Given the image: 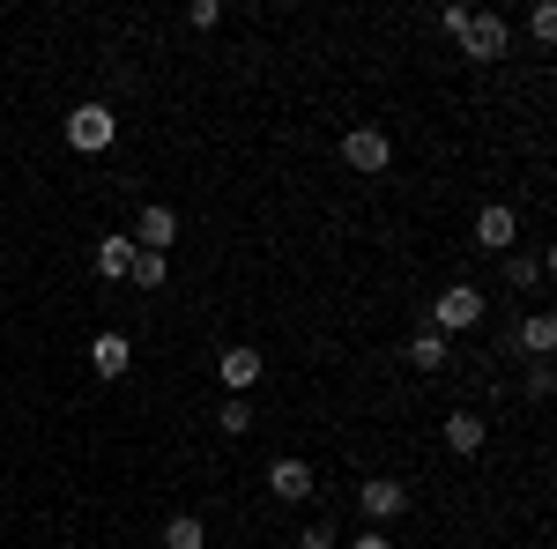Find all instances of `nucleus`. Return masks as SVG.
Here are the masks:
<instances>
[{"label":"nucleus","mask_w":557,"mask_h":549,"mask_svg":"<svg viewBox=\"0 0 557 549\" xmlns=\"http://www.w3.org/2000/svg\"><path fill=\"white\" fill-rule=\"evenodd\" d=\"M520 349H528L535 364H550V349H557V320H550V312H535V320L520 327Z\"/></svg>","instance_id":"14"},{"label":"nucleus","mask_w":557,"mask_h":549,"mask_svg":"<svg viewBox=\"0 0 557 549\" xmlns=\"http://www.w3.org/2000/svg\"><path fill=\"white\" fill-rule=\"evenodd\" d=\"M112 134H120L112 104H75V112H67V149H83V157L112 149Z\"/></svg>","instance_id":"2"},{"label":"nucleus","mask_w":557,"mask_h":549,"mask_svg":"<svg viewBox=\"0 0 557 549\" xmlns=\"http://www.w3.org/2000/svg\"><path fill=\"white\" fill-rule=\"evenodd\" d=\"M298 549H335V527H327V520H320V527H305Z\"/></svg>","instance_id":"22"},{"label":"nucleus","mask_w":557,"mask_h":549,"mask_svg":"<svg viewBox=\"0 0 557 549\" xmlns=\"http://www.w3.org/2000/svg\"><path fill=\"white\" fill-rule=\"evenodd\" d=\"M127 283H141V290H164V283H172V260L164 253H134V275Z\"/></svg>","instance_id":"17"},{"label":"nucleus","mask_w":557,"mask_h":549,"mask_svg":"<svg viewBox=\"0 0 557 549\" xmlns=\"http://www.w3.org/2000/svg\"><path fill=\"white\" fill-rule=\"evenodd\" d=\"M357 506H364V520H401L409 512V483L401 475H364L357 483Z\"/></svg>","instance_id":"4"},{"label":"nucleus","mask_w":557,"mask_h":549,"mask_svg":"<svg viewBox=\"0 0 557 549\" xmlns=\"http://www.w3.org/2000/svg\"><path fill=\"white\" fill-rule=\"evenodd\" d=\"M461 52H469V60H498V52H506V15L469 8V23H461Z\"/></svg>","instance_id":"5"},{"label":"nucleus","mask_w":557,"mask_h":549,"mask_svg":"<svg viewBox=\"0 0 557 549\" xmlns=\"http://www.w3.org/2000/svg\"><path fill=\"white\" fill-rule=\"evenodd\" d=\"M543 275H550V253H506V283L513 290H535Z\"/></svg>","instance_id":"16"},{"label":"nucleus","mask_w":557,"mask_h":549,"mask_svg":"<svg viewBox=\"0 0 557 549\" xmlns=\"http://www.w3.org/2000/svg\"><path fill=\"white\" fill-rule=\"evenodd\" d=\"M446 357H454V341H446V335H431V327H424L417 341H409V364H417V372H446Z\"/></svg>","instance_id":"15"},{"label":"nucleus","mask_w":557,"mask_h":549,"mask_svg":"<svg viewBox=\"0 0 557 549\" xmlns=\"http://www.w3.org/2000/svg\"><path fill=\"white\" fill-rule=\"evenodd\" d=\"M513 238H520V223H513L506 201H491V209L475 215V246H483V253H513Z\"/></svg>","instance_id":"7"},{"label":"nucleus","mask_w":557,"mask_h":549,"mask_svg":"<svg viewBox=\"0 0 557 549\" xmlns=\"http://www.w3.org/2000/svg\"><path fill=\"white\" fill-rule=\"evenodd\" d=\"M141 253H172V238H178V215L164 209V201H149V209L134 215V230H127Z\"/></svg>","instance_id":"6"},{"label":"nucleus","mask_w":557,"mask_h":549,"mask_svg":"<svg viewBox=\"0 0 557 549\" xmlns=\"http://www.w3.org/2000/svg\"><path fill=\"white\" fill-rule=\"evenodd\" d=\"M343 164L357 171V178H380V171L394 164V141H386L380 127H349L343 134Z\"/></svg>","instance_id":"3"},{"label":"nucleus","mask_w":557,"mask_h":549,"mask_svg":"<svg viewBox=\"0 0 557 549\" xmlns=\"http://www.w3.org/2000/svg\"><path fill=\"white\" fill-rule=\"evenodd\" d=\"M134 253H141L134 238H97V275H104V283H127V275H134Z\"/></svg>","instance_id":"11"},{"label":"nucleus","mask_w":557,"mask_h":549,"mask_svg":"<svg viewBox=\"0 0 557 549\" xmlns=\"http://www.w3.org/2000/svg\"><path fill=\"white\" fill-rule=\"evenodd\" d=\"M164 549H209L201 512H172V520H164Z\"/></svg>","instance_id":"13"},{"label":"nucleus","mask_w":557,"mask_h":549,"mask_svg":"<svg viewBox=\"0 0 557 549\" xmlns=\"http://www.w3.org/2000/svg\"><path fill=\"white\" fill-rule=\"evenodd\" d=\"M89 364H97V379H120V372H127V364H134V341H127V335H112V327H104V335L89 341Z\"/></svg>","instance_id":"9"},{"label":"nucleus","mask_w":557,"mask_h":549,"mask_svg":"<svg viewBox=\"0 0 557 549\" xmlns=\"http://www.w3.org/2000/svg\"><path fill=\"white\" fill-rule=\"evenodd\" d=\"M186 23H194V30H215V23H223V0H194Z\"/></svg>","instance_id":"20"},{"label":"nucleus","mask_w":557,"mask_h":549,"mask_svg":"<svg viewBox=\"0 0 557 549\" xmlns=\"http://www.w3.org/2000/svg\"><path fill=\"white\" fill-rule=\"evenodd\" d=\"M557 394V372L550 364H528V401H550Z\"/></svg>","instance_id":"19"},{"label":"nucleus","mask_w":557,"mask_h":549,"mask_svg":"<svg viewBox=\"0 0 557 549\" xmlns=\"http://www.w3.org/2000/svg\"><path fill=\"white\" fill-rule=\"evenodd\" d=\"M349 549H394V542H386V535H357Z\"/></svg>","instance_id":"23"},{"label":"nucleus","mask_w":557,"mask_h":549,"mask_svg":"<svg viewBox=\"0 0 557 549\" xmlns=\"http://www.w3.org/2000/svg\"><path fill=\"white\" fill-rule=\"evenodd\" d=\"M528 30H535V38H543V45L557 38V8H550V0H543V8H535V15H528Z\"/></svg>","instance_id":"21"},{"label":"nucleus","mask_w":557,"mask_h":549,"mask_svg":"<svg viewBox=\"0 0 557 549\" xmlns=\"http://www.w3.org/2000/svg\"><path fill=\"white\" fill-rule=\"evenodd\" d=\"M475 320H483V290L475 283H446L438 304H431V335H469Z\"/></svg>","instance_id":"1"},{"label":"nucleus","mask_w":557,"mask_h":549,"mask_svg":"<svg viewBox=\"0 0 557 549\" xmlns=\"http://www.w3.org/2000/svg\"><path fill=\"white\" fill-rule=\"evenodd\" d=\"M215 423H223V438H246V431H253V401H246V394H231V401L215 409Z\"/></svg>","instance_id":"18"},{"label":"nucleus","mask_w":557,"mask_h":549,"mask_svg":"<svg viewBox=\"0 0 557 549\" xmlns=\"http://www.w3.org/2000/svg\"><path fill=\"white\" fill-rule=\"evenodd\" d=\"M446 453H461V461H469V453H483V416L454 409V416H446Z\"/></svg>","instance_id":"12"},{"label":"nucleus","mask_w":557,"mask_h":549,"mask_svg":"<svg viewBox=\"0 0 557 549\" xmlns=\"http://www.w3.org/2000/svg\"><path fill=\"white\" fill-rule=\"evenodd\" d=\"M268 490H275L283 506H298V498H312V490H320V475H312L305 461H275V467H268Z\"/></svg>","instance_id":"8"},{"label":"nucleus","mask_w":557,"mask_h":549,"mask_svg":"<svg viewBox=\"0 0 557 549\" xmlns=\"http://www.w3.org/2000/svg\"><path fill=\"white\" fill-rule=\"evenodd\" d=\"M215 379L231 386V394H246V386L260 379V349H223V357H215Z\"/></svg>","instance_id":"10"}]
</instances>
